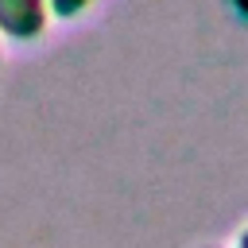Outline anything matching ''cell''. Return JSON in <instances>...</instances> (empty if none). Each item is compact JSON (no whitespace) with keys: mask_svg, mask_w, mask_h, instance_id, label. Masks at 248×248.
I'll return each instance as SVG.
<instances>
[{"mask_svg":"<svg viewBox=\"0 0 248 248\" xmlns=\"http://www.w3.org/2000/svg\"><path fill=\"white\" fill-rule=\"evenodd\" d=\"M50 8L46 0H0V35L16 43H31L46 31Z\"/></svg>","mask_w":248,"mask_h":248,"instance_id":"1","label":"cell"},{"mask_svg":"<svg viewBox=\"0 0 248 248\" xmlns=\"http://www.w3.org/2000/svg\"><path fill=\"white\" fill-rule=\"evenodd\" d=\"M89 4H93V0H46V8H50L54 16H62V19H74V16H81Z\"/></svg>","mask_w":248,"mask_h":248,"instance_id":"2","label":"cell"},{"mask_svg":"<svg viewBox=\"0 0 248 248\" xmlns=\"http://www.w3.org/2000/svg\"><path fill=\"white\" fill-rule=\"evenodd\" d=\"M240 248H248V232H244V240H240Z\"/></svg>","mask_w":248,"mask_h":248,"instance_id":"3","label":"cell"}]
</instances>
